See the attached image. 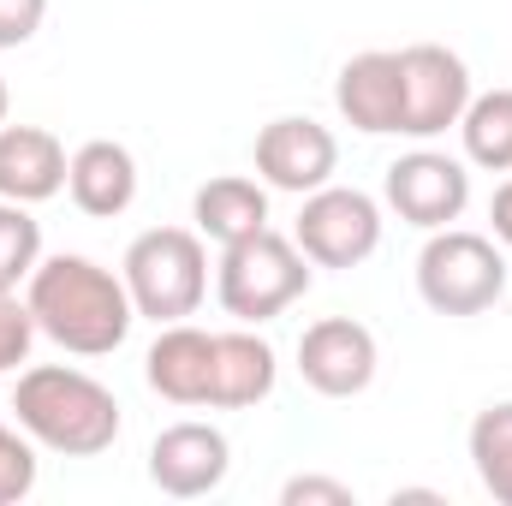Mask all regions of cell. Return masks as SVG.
Segmentation results:
<instances>
[{
    "label": "cell",
    "instance_id": "10",
    "mask_svg": "<svg viewBox=\"0 0 512 506\" xmlns=\"http://www.w3.org/2000/svg\"><path fill=\"white\" fill-rule=\"evenodd\" d=\"M382 370V346L358 316H322L298 334V376L322 399H358Z\"/></svg>",
    "mask_w": 512,
    "mask_h": 506
},
{
    "label": "cell",
    "instance_id": "8",
    "mask_svg": "<svg viewBox=\"0 0 512 506\" xmlns=\"http://www.w3.org/2000/svg\"><path fill=\"white\" fill-rule=\"evenodd\" d=\"M382 197H387V209H393L405 227H417V233H441V227H453V221L471 209V173H465L459 155L417 143L411 155H399V161L387 167Z\"/></svg>",
    "mask_w": 512,
    "mask_h": 506
},
{
    "label": "cell",
    "instance_id": "7",
    "mask_svg": "<svg viewBox=\"0 0 512 506\" xmlns=\"http://www.w3.org/2000/svg\"><path fill=\"white\" fill-rule=\"evenodd\" d=\"M382 203L358 185H322L304 197L298 209V251L310 256V268H358L382 251Z\"/></svg>",
    "mask_w": 512,
    "mask_h": 506
},
{
    "label": "cell",
    "instance_id": "17",
    "mask_svg": "<svg viewBox=\"0 0 512 506\" xmlns=\"http://www.w3.org/2000/svg\"><path fill=\"white\" fill-rule=\"evenodd\" d=\"M191 227L209 239V245H239L268 227V185L262 179H245V173H221L209 185H197L191 197Z\"/></svg>",
    "mask_w": 512,
    "mask_h": 506
},
{
    "label": "cell",
    "instance_id": "18",
    "mask_svg": "<svg viewBox=\"0 0 512 506\" xmlns=\"http://www.w3.org/2000/svg\"><path fill=\"white\" fill-rule=\"evenodd\" d=\"M465 161L483 173H512V90H483L459 114Z\"/></svg>",
    "mask_w": 512,
    "mask_h": 506
},
{
    "label": "cell",
    "instance_id": "22",
    "mask_svg": "<svg viewBox=\"0 0 512 506\" xmlns=\"http://www.w3.org/2000/svg\"><path fill=\"white\" fill-rule=\"evenodd\" d=\"M30 346H36V316L18 292H0V376L30 364Z\"/></svg>",
    "mask_w": 512,
    "mask_h": 506
},
{
    "label": "cell",
    "instance_id": "15",
    "mask_svg": "<svg viewBox=\"0 0 512 506\" xmlns=\"http://www.w3.org/2000/svg\"><path fill=\"white\" fill-rule=\"evenodd\" d=\"M66 197L90 215V221H114L137 203V155L114 137H90L72 149L66 167Z\"/></svg>",
    "mask_w": 512,
    "mask_h": 506
},
{
    "label": "cell",
    "instance_id": "14",
    "mask_svg": "<svg viewBox=\"0 0 512 506\" xmlns=\"http://www.w3.org/2000/svg\"><path fill=\"white\" fill-rule=\"evenodd\" d=\"M66 143L48 126H0V197L6 203H48L66 191Z\"/></svg>",
    "mask_w": 512,
    "mask_h": 506
},
{
    "label": "cell",
    "instance_id": "13",
    "mask_svg": "<svg viewBox=\"0 0 512 506\" xmlns=\"http://www.w3.org/2000/svg\"><path fill=\"white\" fill-rule=\"evenodd\" d=\"M334 108L364 137H399V54L387 48L352 54L334 78Z\"/></svg>",
    "mask_w": 512,
    "mask_h": 506
},
{
    "label": "cell",
    "instance_id": "19",
    "mask_svg": "<svg viewBox=\"0 0 512 506\" xmlns=\"http://www.w3.org/2000/svg\"><path fill=\"white\" fill-rule=\"evenodd\" d=\"M471 465H477V483L495 506H512V399H495L471 417Z\"/></svg>",
    "mask_w": 512,
    "mask_h": 506
},
{
    "label": "cell",
    "instance_id": "26",
    "mask_svg": "<svg viewBox=\"0 0 512 506\" xmlns=\"http://www.w3.org/2000/svg\"><path fill=\"white\" fill-rule=\"evenodd\" d=\"M6 108H12V96H6V78H0V126H6Z\"/></svg>",
    "mask_w": 512,
    "mask_h": 506
},
{
    "label": "cell",
    "instance_id": "23",
    "mask_svg": "<svg viewBox=\"0 0 512 506\" xmlns=\"http://www.w3.org/2000/svg\"><path fill=\"white\" fill-rule=\"evenodd\" d=\"M352 483H340V477H286L280 483V506H352Z\"/></svg>",
    "mask_w": 512,
    "mask_h": 506
},
{
    "label": "cell",
    "instance_id": "6",
    "mask_svg": "<svg viewBox=\"0 0 512 506\" xmlns=\"http://www.w3.org/2000/svg\"><path fill=\"white\" fill-rule=\"evenodd\" d=\"M471 66L441 48V42H411L399 48V137L435 143L459 131V114L471 108Z\"/></svg>",
    "mask_w": 512,
    "mask_h": 506
},
{
    "label": "cell",
    "instance_id": "16",
    "mask_svg": "<svg viewBox=\"0 0 512 506\" xmlns=\"http://www.w3.org/2000/svg\"><path fill=\"white\" fill-rule=\"evenodd\" d=\"M280 381V358L274 346L256 334V328H227L215 334V393H209V411H251L274 393Z\"/></svg>",
    "mask_w": 512,
    "mask_h": 506
},
{
    "label": "cell",
    "instance_id": "20",
    "mask_svg": "<svg viewBox=\"0 0 512 506\" xmlns=\"http://www.w3.org/2000/svg\"><path fill=\"white\" fill-rule=\"evenodd\" d=\"M42 262V221L30 215V203H6L0 197V292H18Z\"/></svg>",
    "mask_w": 512,
    "mask_h": 506
},
{
    "label": "cell",
    "instance_id": "4",
    "mask_svg": "<svg viewBox=\"0 0 512 506\" xmlns=\"http://www.w3.org/2000/svg\"><path fill=\"white\" fill-rule=\"evenodd\" d=\"M304 292H310V256L298 251V239H286L274 227L227 245L221 262H215V298L245 328H262V322L286 316Z\"/></svg>",
    "mask_w": 512,
    "mask_h": 506
},
{
    "label": "cell",
    "instance_id": "21",
    "mask_svg": "<svg viewBox=\"0 0 512 506\" xmlns=\"http://www.w3.org/2000/svg\"><path fill=\"white\" fill-rule=\"evenodd\" d=\"M36 489V441L0 417V506H18Z\"/></svg>",
    "mask_w": 512,
    "mask_h": 506
},
{
    "label": "cell",
    "instance_id": "3",
    "mask_svg": "<svg viewBox=\"0 0 512 506\" xmlns=\"http://www.w3.org/2000/svg\"><path fill=\"white\" fill-rule=\"evenodd\" d=\"M120 274L143 322H191L209 298V239L197 227H149L126 245Z\"/></svg>",
    "mask_w": 512,
    "mask_h": 506
},
{
    "label": "cell",
    "instance_id": "11",
    "mask_svg": "<svg viewBox=\"0 0 512 506\" xmlns=\"http://www.w3.org/2000/svg\"><path fill=\"white\" fill-rule=\"evenodd\" d=\"M233 471V441L215 429V423H167L155 441H149V483L173 501H203L227 483Z\"/></svg>",
    "mask_w": 512,
    "mask_h": 506
},
{
    "label": "cell",
    "instance_id": "9",
    "mask_svg": "<svg viewBox=\"0 0 512 506\" xmlns=\"http://www.w3.org/2000/svg\"><path fill=\"white\" fill-rule=\"evenodd\" d=\"M251 161H256V179L268 191L310 197V191L334 185V173H340V137L322 120H310V114H280V120H268V126L256 131Z\"/></svg>",
    "mask_w": 512,
    "mask_h": 506
},
{
    "label": "cell",
    "instance_id": "24",
    "mask_svg": "<svg viewBox=\"0 0 512 506\" xmlns=\"http://www.w3.org/2000/svg\"><path fill=\"white\" fill-rule=\"evenodd\" d=\"M48 18V0H0V48H24Z\"/></svg>",
    "mask_w": 512,
    "mask_h": 506
},
{
    "label": "cell",
    "instance_id": "2",
    "mask_svg": "<svg viewBox=\"0 0 512 506\" xmlns=\"http://www.w3.org/2000/svg\"><path fill=\"white\" fill-rule=\"evenodd\" d=\"M12 423L60 459H96L120 441V399L108 381L72 364H30L12 387Z\"/></svg>",
    "mask_w": 512,
    "mask_h": 506
},
{
    "label": "cell",
    "instance_id": "12",
    "mask_svg": "<svg viewBox=\"0 0 512 506\" xmlns=\"http://www.w3.org/2000/svg\"><path fill=\"white\" fill-rule=\"evenodd\" d=\"M143 381L167 399V405H209L215 393V334L197 322H167L155 334V346L143 352Z\"/></svg>",
    "mask_w": 512,
    "mask_h": 506
},
{
    "label": "cell",
    "instance_id": "5",
    "mask_svg": "<svg viewBox=\"0 0 512 506\" xmlns=\"http://www.w3.org/2000/svg\"><path fill=\"white\" fill-rule=\"evenodd\" d=\"M417 298L435 316H483L507 298V251L495 233L441 227L417 251Z\"/></svg>",
    "mask_w": 512,
    "mask_h": 506
},
{
    "label": "cell",
    "instance_id": "1",
    "mask_svg": "<svg viewBox=\"0 0 512 506\" xmlns=\"http://www.w3.org/2000/svg\"><path fill=\"white\" fill-rule=\"evenodd\" d=\"M24 304L36 316V334L54 340L72 358H108V352H120L131 322H137L126 274H114L96 256H78V251L42 256L36 274L24 280Z\"/></svg>",
    "mask_w": 512,
    "mask_h": 506
},
{
    "label": "cell",
    "instance_id": "25",
    "mask_svg": "<svg viewBox=\"0 0 512 506\" xmlns=\"http://www.w3.org/2000/svg\"><path fill=\"white\" fill-rule=\"evenodd\" d=\"M489 227H495V245L512 251V173L495 185V203H489Z\"/></svg>",
    "mask_w": 512,
    "mask_h": 506
}]
</instances>
